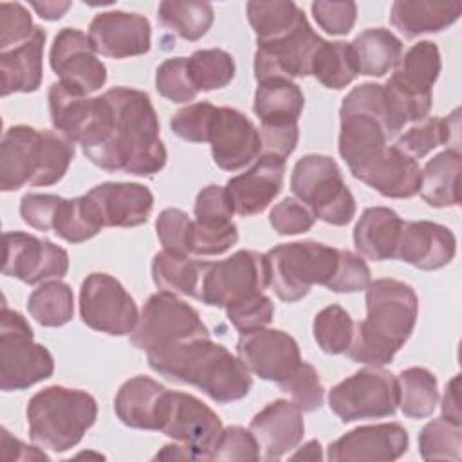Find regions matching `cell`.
Masks as SVG:
<instances>
[{
	"instance_id": "1",
	"label": "cell",
	"mask_w": 462,
	"mask_h": 462,
	"mask_svg": "<svg viewBox=\"0 0 462 462\" xmlns=\"http://www.w3.org/2000/svg\"><path fill=\"white\" fill-rule=\"evenodd\" d=\"M78 143L105 171L152 177L168 159L150 96L128 87H114L96 97L92 121Z\"/></svg>"
},
{
	"instance_id": "2",
	"label": "cell",
	"mask_w": 462,
	"mask_h": 462,
	"mask_svg": "<svg viewBox=\"0 0 462 462\" xmlns=\"http://www.w3.org/2000/svg\"><path fill=\"white\" fill-rule=\"evenodd\" d=\"M146 357L159 375L191 384L218 404L244 399L253 386L251 372L242 359L209 336L150 350Z\"/></svg>"
},
{
	"instance_id": "3",
	"label": "cell",
	"mask_w": 462,
	"mask_h": 462,
	"mask_svg": "<svg viewBox=\"0 0 462 462\" xmlns=\"http://www.w3.org/2000/svg\"><path fill=\"white\" fill-rule=\"evenodd\" d=\"M366 318L354 325L346 356L368 366H384L410 339L419 314L415 291L395 278H379L365 289Z\"/></svg>"
},
{
	"instance_id": "4",
	"label": "cell",
	"mask_w": 462,
	"mask_h": 462,
	"mask_svg": "<svg viewBox=\"0 0 462 462\" xmlns=\"http://www.w3.org/2000/svg\"><path fill=\"white\" fill-rule=\"evenodd\" d=\"M74 159V143L58 132L16 125L0 143V189L51 186L61 180Z\"/></svg>"
},
{
	"instance_id": "5",
	"label": "cell",
	"mask_w": 462,
	"mask_h": 462,
	"mask_svg": "<svg viewBox=\"0 0 462 462\" xmlns=\"http://www.w3.org/2000/svg\"><path fill=\"white\" fill-rule=\"evenodd\" d=\"M97 419L96 399L79 388L61 384L36 392L27 404L31 440L54 453L74 448Z\"/></svg>"
},
{
	"instance_id": "6",
	"label": "cell",
	"mask_w": 462,
	"mask_h": 462,
	"mask_svg": "<svg viewBox=\"0 0 462 462\" xmlns=\"http://www.w3.org/2000/svg\"><path fill=\"white\" fill-rule=\"evenodd\" d=\"M339 123L337 150L352 173L381 153L393 137L383 85L368 81L354 87L343 97Z\"/></svg>"
},
{
	"instance_id": "7",
	"label": "cell",
	"mask_w": 462,
	"mask_h": 462,
	"mask_svg": "<svg viewBox=\"0 0 462 462\" xmlns=\"http://www.w3.org/2000/svg\"><path fill=\"white\" fill-rule=\"evenodd\" d=\"M337 253L339 249L316 240L280 244L265 253L269 287L282 301H300L312 285H327L332 280Z\"/></svg>"
},
{
	"instance_id": "8",
	"label": "cell",
	"mask_w": 462,
	"mask_h": 462,
	"mask_svg": "<svg viewBox=\"0 0 462 462\" xmlns=\"http://www.w3.org/2000/svg\"><path fill=\"white\" fill-rule=\"evenodd\" d=\"M291 189L325 224L346 226L356 215V199L343 180L341 168L328 155L309 153L298 159Z\"/></svg>"
},
{
	"instance_id": "9",
	"label": "cell",
	"mask_w": 462,
	"mask_h": 462,
	"mask_svg": "<svg viewBox=\"0 0 462 462\" xmlns=\"http://www.w3.org/2000/svg\"><path fill=\"white\" fill-rule=\"evenodd\" d=\"M32 337L29 321L4 301L0 312V388L4 392L25 390L52 375V354Z\"/></svg>"
},
{
	"instance_id": "10",
	"label": "cell",
	"mask_w": 462,
	"mask_h": 462,
	"mask_svg": "<svg viewBox=\"0 0 462 462\" xmlns=\"http://www.w3.org/2000/svg\"><path fill=\"white\" fill-rule=\"evenodd\" d=\"M305 106L301 88L285 78L260 81L253 110L260 119L262 150L287 159L298 144V119Z\"/></svg>"
},
{
	"instance_id": "11",
	"label": "cell",
	"mask_w": 462,
	"mask_h": 462,
	"mask_svg": "<svg viewBox=\"0 0 462 462\" xmlns=\"http://www.w3.org/2000/svg\"><path fill=\"white\" fill-rule=\"evenodd\" d=\"M128 336L137 350L150 352L179 341L208 337L209 330L191 305L173 292L159 291L146 300Z\"/></svg>"
},
{
	"instance_id": "12",
	"label": "cell",
	"mask_w": 462,
	"mask_h": 462,
	"mask_svg": "<svg viewBox=\"0 0 462 462\" xmlns=\"http://www.w3.org/2000/svg\"><path fill=\"white\" fill-rule=\"evenodd\" d=\"M328 406L341 422L392 417L399 406L397 377L379 366H366L328 392Z\"/></svg>"
},
{
	"instance_id": "13",
	"label": "cell",
	"mask_w": 462,
	"mask_h": 462,
	"mask_svg": "<svg viewBox=\"0 0 462 462\" xmlns=\"http://www.w3.org/2000/svg\"><path fill=\"white\" fill-rule=\"evenodd\" d=\"M269 287V267L265 254L240 249L220 262H206L195 300L226 309L227 305L263 292Z\"/></svg>"
},
{
	"instance_id": "14",
	"label": "cell",
	"mask_w": 462,
	"mask_h": 462,
	"mask_svg": "<svg viewBox=\"0 0 462 462\" xmlns=\"http://www.w3.org/2000/svg\"><path fill=\"white\" fill-rule=\"evenodd\" d=\"M79 316L92 330L108 336H126L139 319L135 300L123 283L106 274H88L79 289Z\"/></svg>"
},
{
	"instance_id": "15",
	"label": "cell",
	"mask_w": 462,
	"mask_h": 462,
	"mask_svg": "<svg viewBox=\"0 0 462 462\" xmlns=\"http://www.w3.org/2000/svg\"><path fill=\"white\" fill-rule=\"evenodd\" d=\"M159 431L182 444L193 460H211L222 420L195 395L168 390Z\"/></svg>"
},
{
	"instance_id": "16",
	"label": "cell",
	"mask_w": 462,
	"mask_h": 462,
	"mask_svg": "<svg viewBox=\"0 0 462 462\" xmlns=\"http://www.w3.org/2000/svg\"><path fill=\"white\" fill-rule=\"evenodd\" d=\"M323 43V38L314 32L307 16L287 34L262 42L254 52V78L265 81L273 78H305L310 76V63Z\"/></svg>"
},
{
	"instance_id": "17",
	"label": "cell",
	"mask_w": 462,
	"mask_h": 462,
	"mask_svg": "<svg viewBox=\"0 0 462 462\" xmlns=\"http://www.w3.org/2000/svg\"><path fill=\"white\" fill-rule=\"evenodd\" d=\"M69 271V253L51 240L22 231L4 233L2 273L34 285L45 280H60Z\"/></svg>"
},
{
	"instance_id": "18",
	"label": "cell",
	"mask_w": 462,
	"mask_h": 462,
	"mask_svg": "<svg viewBox=\"0 0 462 462\" xmlns=\"http://www.w3.org/2000/svg\"><path fill=\"white\" fill-rule=\"evenodd\" d=\"M96 54L88 34L63 27L54 36L49 63L61 83L88 96L106 81V67Z\"/></svg>"
},
{
	"instance_id": "19",
	"label": "cell",
	"mask_w": 462,
	"mask_h": 462,
	"mask_svg": "<svg viewBox=\"0 0 462 462\" xmlns=\"http://www.w3.org/2000/svg\"><path fill=\"white\" fill-rule=\"evenodd\" d=\"M236 356L251 374L274 383L285 379L301 363L296 339L278 328H258L240 334Z\"/></svg>"
},
{
	"instance_id": "20",
	"label": "cell",
	"mask_w": 462,
	"mask_h": 462,
	"mask_svg": "<svg viewBox=\"0 0 462 462\" xmlns=\"http://www.w3.org/2000/svg\"><path fill=\"white\" fill-rule=\"evenodd\" d=\"M208 143L215 164L226 171L242 170L262 152L260 130L245 114L229 106H217Z\"/></svg>"
},
{
	"instance_id": "21",
	"label": "cell",
	"mask_w": 462,
	"mask_h": 462,
	"mask_svg": "<svg viewBox=\"0 0 462 462\" xmlns=\"http://www.w3.org/2000/svg\"><path fill=\"white\" fill-rule=\"evenodd\" d=\"M88 38L97 54L123 60L150 51L152 25L150 20L139 13L105 11L92 18Z\"/></svg>"
},
{
	"instance_id": "22",
	"label": "cell",
	"mask_w": 462,
	"mask_h": 462,
	"mask_svg": "<svg viewBox=\"0 0 462 462\" xmlns=\"http://www.w3.org/2000/svg\"><path fill=\"white\" fill-rule=\"evenodd\" d=\"M408 442V431L399 422L368 424L330 442L327 458L332 462L397 460L406 453Z\"/></svg>"
},
{
	"instance_id": "23",
	"label": "cell",
	"mask_w": 462,
	"mask_h": 462,
	"mask_svg": "<svg viewBox=\"0 0 462 462\" xmlns=\"http://www.w3.org/2000/svg\"><path fill=\"white\" fill-rule=\"evenodd\" d=\"M285 159L274 153H262L244 173L231 177L226 191L233 202L235 213L253 217L262 213L282 191Z\"/></svg>"
},
{
	"instance_id": "24",
	"label": "cell",
	"mask_w": 462,
	"mask_h": 462,
	"mask_svg": "<svg viewBox=\"0 0 462 462\" xmlns=\"http://www.w3.org/2000/svg\"><path fill=\"white\" fill-rule=\"evenodd\" d=\"M457 253L453 231L430 220L402 222L393 258L410 263L420 271L446 267Z\"/></svg>"
},
{
	"instance_id": "25",
	"label": "cell",
	"mask_w": 462,
	"mask_h": 462,
	"mask_svg": "<svg viewBox=\"0 0 462 462\" xmlns=\"http://www.w3.org/2000/svg\"><path fill=\"white\" fill-rule=\"evenodd\" d=\"M262 460H280L298 448L303 439L305 424L301 410L287 399H276L265 404L249 422Z\"/></svg>"
},
{
	"instance_id": "26",
	"label": "cell",
	"mask_w": 462,
	"mask_h": 462,
	"mask_svg": "<svg viewBox=\"0 0 462 462\" xmlns=\"http://www.w3.org/2000/svg\"><path fill=\"white\" fill-rule=\"evenodd\" d=\"M352 175L388 199H410L420 188V166L399 148L386 146Z\"/></svg>"
},
{
	"instance_id": "27",
	"label": "cell",
	"mask_w": 462,
	"mask_h": 462,
	"mask_svg": "<svg viewBox=\"0 0 462 462\" xmlns=\"http://www.w3.org/2000/svg\"><path fill=\"white\" fill-rule=\"evenodd\" d=\"M105 227H135L148 220L153 209L152 191L139 182H103L87 193Z\"/></svg>"
},
{
	"instance_id": "28",
	"label": "cell",
	"mask_w": 462,
	"mask_h": 462,
	"mask_svg": "<svg viewBox=\"0 0 462 462\" xmlns=\"http://www.w3.org/2000/svg\"><path fill=\"white\" fill-rule=\"evenodd\" d=\"M168 390L146 375H135L121 384L114 399L117 419L134 430H161Z\"/></svg>"
},
{
	"instance_id": "29",
	"label": "cell",
	"mask_w": 462,
	"mask_h": 462,
	"mask_svg": "<svg viewBox=\"0 0 462 462\" xmlns=\"http://www.w3.org/2000/svg\"><path fill=\"white\" fill-rule=\"evenodd\" d=\"M45 31L36 25L34 32L23 43L0 51L2 96L14 92H36L43 78V45Z\"/></svg>"
},
{
	"instance_id": "30",
	"label": "cell",
	"mask_w": 462,
	"mask_h": 462,
	"mask_svg": "<svg viewBox=\"0 0 462 462\" xmlns=\"http://www.w3.org/2000/svg\"><path fill=\"white\" fill-rule=\"evenodd\" d=\"M462 14L460 0H395L390 23L406 38L440 32Z\"/></svg>"
},
{
	"instance_id": "31",
	"label": "cell",
	"mask_w": 462,
	"mask_h": 462,
	"mask_svg": "<svg viewBox=\"0 0 462 462\" xmlns=\"http://www.w3.org/2000/svg\"><path fill=\"white\" fill-rule=\"evenodd\" d=\"M402 222L404 220L386 206L366 208L354 227V245L359 256L374 262L393 258Z\"/></svg>"
},
{
	"instance_id": "32",
	"label": "cell",
	"mask_w": 462,
	"mask_h": 462,
	"mask_svg": "<svg viewBox=\"0 0 462 462\" xmlns=\"http://www.w3.org/2000/svg\"><path fill=\"white\" fill-rule=\"evenodd\" d=\"M440 51L437 43L422 40L411 45L393 67L390 81L415 97H433L431 88L440 74Z\"/></svg>"
},
{
	"instance_id": "33",
	"label": "cell",
	"mask_w": 462,
	"mask_h": 462,
	"mask_svg": "<svg viewBox=\"0 0 462 462\" xmlns=\"http://www.w3.org/2000/svg\"><path fill=\"white\" fill-rule=\"evenodd\" d=\"M460 150L448 148L433 155L420 170L419 193L431 208H455L460 204Z\"/></svg>"
},
{
	"instance_id": "34",
	"label": "cell",
	"mask_w": 462,
	"mask_h": 462,
	"mask_svg": "<svg viewBox=\"0 0 462 462\" xmlns=\"http://www.w3.org/2000/svg\"><path fill=\"white\" fill-rule=\"evenodd\" d=\"M49 114L54 130L72 143H78L92 121L96 97L56 81L49 87Z\"/></svg>"
},
{
	"instance_id": "35",
	"label": "cell",
	"mask_w": 462,
	"mask_h": 462,
	"mask_svg": "<svg viewBox=\"0 0 462 462\" xmlns=\"http://www.w3.org/2000/svg\"><path fill=\"white\" fill-rule=\"evenodd\" d=\"M350 47L356 56L357 72L363 76L383 78L390 72L402 54V42L388 29L374 27L359 32Z\"/></svg>"
},
{
	"instance_id": "36",
	"label": "cell",
	"mask_w": 462,
	"mask_h": 462,
	"mask_svg": "<svg viewBox=\"0 0 462 462\" xmlns=\"http://www.w3.org/2000/svg\"><path fill=\"white\" fill-rule=\"evenodd\" d=\"M460 110H453L448 117H424L411 128H408L397 141L395 148H399L408 157L419 161L426 157L430 152L442 144L455 143L458 148V128H460Z\"/></svg>"
},
{
	"instance_id": "37",
	"label": "cell",
	"mask_w": 462,
	"mask_h": 462,
	"mask_svg": "<svg viewBox=\"0 0 462 462\" xmlns=\"http://www.w3.org/2000/svg\"><path fill=\"white\" fill-rule=\"evenodd\" d=\"M204 263L206 262L202 260H193L191 256L173 254L162 249L152 260V278L161 291L195 298Z\"/></svg>"
},
{
	"instance_id": "38",
	"label": "cell",
	"mask_w": 462,
	"mask_h": 462,
	"mask_svg": "<svg viewBox=\"0 0 462 462\" xmlns=\"http://www.w3.org/2000/svg\"><path fill=\"white\" fill-rule=\"evenodd\" d=\"M103 227L105 224L94 200L88 195H81L61 199L52 231L70 244H81L96 236Z\"/></svg>"
},
{
	"instance_id": "39",
	"label": "cell",
	"mask_w": 462,
	"mask_h": 462,
	"mask_svg": "<svg viewBox=\"0 0 462 462\" xmlns=\"http://www.w3.org/2000/svg\"><path fill=\"white\" fill-rule=\"evenodd\" d=\"M157 18L162 27L182 40L197 42L211 29L215 13L208 2L164 0L157 7Z\"/></svg>"
},
{
	"instance_id": "40",
	"label": "cell",
	"mask_w": 462,
	"mask_h": 462,
	"mask_svg": "<svg viewBox=\"0 0 462 462\" xmlns=\"http://www.w3.org/2000/svg\"><path fill=\"white\" fill-rule=\"evenodd\" d=\"M357 74V63L350 43L323 40L312 58L310 76L327 88L341 90L350 85Z\"/></svg>"
},
{
	"instance_id": "41",
	"label": "cell",
	"mask_w": 462,
	"mask_h": 462,
	"mask_svg": "<svg viewBox=\"0 0 462 462\" xmlns=\"http://www.w3.org/2000/svg\"><path fill=\"white\" fill-rule=\"evenodd\" d=\"M399 408L410 419H424L439 402L437 377L422 366H410L397 375Z\"/></svg>"
},
{
	"instance_id": "42",
	"label": "cell",
	"mask_w": 462,
	"mask_h": 462,
	"mask_svg": "<svg viewBox=\"0 0 462 462\" xmlns=\"http://www.w3.org/2000/svg\"><path fill=\"white\" fill-rule=\"evenodd\" d=\"M31 318L42 327H61L74 316V294L69 283L60 280L43 282L27 298Z\"/></svg>"
},
{
	"instance_id": "43",
	"label": "cell",
	"mask_w": 462,
	"mask_h": 462,
	"mask_svg": "<svg viewBox=\"0 0 462 462\" xmlns=\"http://www.w3.org/2000/svg\"><path fill=\"white\" fill-rule=\"evenodd\" d=\"M247 20L256 34V43L276 40L292 31L305 13L294 2H247Z\"/></svg>"
},
{
	"instance_id": "44",
	"label": "cell",
	"mask_w": 462,
	"mask_h": 462,
	"mask_svg": "<svg viewBox=\"0 0 462 462\" xmlns=\"http://www.w3.org/2000/svg\"><path fill=\"white\" fill-rule=\"evenodd\" d=\"M188 72L197 92H211L231 83L236 65L224 49H199L188 58Z\"/></svg>"
},
{
	"instance_id": "45",
	"label": "cell",
	"mask_w": 462,
	"mask_h": 462,
	"mask_svg": "<svg viewBox=\"0 0 462 462\" xmlns=\"http://www.w3.org/2000/svg\"><path fill=\"white\" fill-rule=\"evenodd\" d=\"M419 453L424 460H460L462 424L446 417L430 420L419 433Z\"/></svg>"
},
{
	"instance_id": "46",
	"label": "cell",
	"mask_w": 462,
	"mask_h": 462,
	"mask_svg": "<svg viewBox=\"0 0 462 462\" xmlns=\"http://www.w3.org/2000/svg\"><path fill=\"white\" fill-rule=\"evenodd\" d=\"M354 319L341 305H328L314 316L312 334L318 346L330 356L345 354L354 336Z\"/></svg>"
},
{
	"instance_id": "47",
	"label": "cell",
	"mask_w": 462,
	"mask_h": 462,
	"mask_svg": "<svg viewBox=\"0 0 462 462\" xmlns=\"http://www.w3.org/2000/svg\"><path fill=\"white\" fill-rule=\"evenodd\" d=\"M280 390L291 395L292 402L301 411H314L321 408L325 388L316 368L309 363H300L285 379L278 383Z\"/></svg>"
},
{
	"instance_id": "48",
	"label": "cell",
	"mask_w": 462,
	"mask_h": 462,
	"mask_svg": "<svg viewBox=\"0 0 462 462\" xmlns=\"http://www.w3.org/2000/svg\"><path fill=\"white\" fill-rule=\"evenodd\" d=\"M155 88L162 97L173 103L193 101L199 92L188 72V58L177 56L164 60L155 70Z\"/></svg>"
},
{
	"instance_id": "49",
	"label": "cell",
	"mask_w": 462,
	"mask_h": 462,
	"mask_svg": "<svg viewBox=\"0 0 462 462\" xmlns=\"http://www.w3.org/2000/svg\"><path fill=\"white\" fill-rule=\"evenodd\" d=\"M217 106L208 101L191 103L173 114L170 119L171 132L188 143H208Z\"/></svg>"
},
{
	"instance_id": "50",
	"label": "cell",
	"mask_w": 462,
	"mask_h": 462,
	"mask_svg": "<svg viewBox=\"0 0 462 462\" xmlns=\"http://www.w3.org/2000/svg\"><path fill=\"white\" fill-rule=\"evenodd\" d=\"M273 314L274 303L263 292L251 294L226 307L227 319L240 334L265 328L273 321Z\"/></svg>"
},
{
	"instance_id": "51",
	"label": "cell",
	"mask_w": 462,
	"mask_h": 462,
	"mask_svg": "<svg viewBox=\"0 0 462 462\" xmlns=\"http://www.w3.org/2000/svg\"><path fill=\"white\" fill-rule=\"evenodd\" d=\"M238 242V227L229 222L224 226H208L193 220L189 231V254L217 256Z\"/></svg>"
},
{
	"instance_id": "52",
	"label": "cell",
	"mask_w": 462,
	"mask_h": 462,
	"mask_svg": "<svg viewBox=\"0 0 462 462\" xmlns=\"http://www.w3.org/2000/svg\"><path fill=\"white\" fill-rule=\"evenodd\" d=\"M193 220L188 217L186 211L179 208H166L159 213L155 220L157 238L164 251L173 254L189 256V231Z\"/></svg>"
},
{
	"instance_id": "53",
	"label": "cell",
	"mask_w": 462,
	"mask_h": 462,
	"mask_svg": "<svg viewBox=\"0 0 462 462\" xmlns=\"http://www.w3.org/2000/svg\"><path fill=\"white\" fill-rule=\"evenodd\" d=\"M211 460L254 462L260 460V448L251 430L242 426H227L220 431Z\"/></svg>"
},
{
	"instance_id": "54",
	"label": "cell",
	"mask_w": 462,
	"mask_h": 462,
	"mask_svg": "<svg viewBox=\"0 0 462 462\" xmlns=\"http://www.w3.org/2000/svg\"><path fill=\"white\" fill-rule=\"evenodd\" d=\"M372 282V273L363 256L339 249L337 253V267L332 280L325 285L332 292H359L368 287Z\"/></svg>"
},
{
	"instance_id": "55",
	"label": "cell",
	"mask_w": 462,
	"mask_h": 462,
	"mask_svg": "<svg viewBox=\"0 0 462 462\" xmlns=\"http://www.w3.org/2000/svg\"><path fill=\"white\" fill-rule=\"evenodd\" d=\"M195 220L208 226H224L233 222L235 208L226 188L209 184L202 188L195 199Z\"/></svg>"
},
{
	"instance_id": "56",
	"label": "cell",
	"mask_w": 462,
	"mask_h": 462,
	"mask_svg": "<svg viewBox=\"0 0 462 462\" xmlns=\"http://www.w3.org/2000/svg\"><path fill=\"white\" fill-rule=\"evenodd\" d=\"M36 25L29 11L18 2L0 4V51L13 49L31 38Z\"/></svg>"
},
{
	"instance_id": "57",
	"label": "cell",
	"mask_w": 462,
	"mask_h": 462,
	"mask_svg": "<svg viewBox=\"0 0 462 462\" xmlns=\"http://www.w3.org/2000/svg\"><path fill=\"white\" fill-rule=\"evenodd\" d=\"M316 23L332 36L348 34L357 18V5L356 2H330V0H318L310 5Z\"/></svg>"
},
{
	"instance_id": "58",
	"label": "cell",
	"mask_w": 462,
	"mask_h": 462,
	"mask_svg": "<svg viewBox=\"0 0 462 462\" xmlns=\"http://www.w3.org/2000/svg\"><path fill=\"white\" fill-rule=\"evenodd\" d=\"M316 217L296 199H283L269 213V224L278 235H300L312 229Z\"/></svg>"
},
{
	"instance_id": "59",
	"label": "cell",
	"mask_w": 462,
	"mask_h": 462,
	"mask_svg": "<svg viewBox=\"0 0 462 462\" xmlns=\"http://www.w3.org/2000/svg\"><path fill=\"white\" fill-rule=\"evenodd\" d=\"M61 197L51 193H27L20 200L22 220L38 231H52Z\"/></svg>"
},
{
	"instance_id": "60",
	"label": "cell",
	"mask_w": 462,
	"mask_h": 462,
	"mask_svg": "<svg viewBox=\"0 0 462 462\" xmlns=\"http://www.w3.org/2000/svg\"><path fill=\"white\" fill-rule=\"evenodd\" d=\"M0 446H2V458L5 460H49V457L43 451L11 437V433L5 428H2Z\"/></svg>"
},
{
	"instance_id": "61",
	"label": "cell",
	"mask_w": 462,
	"mask_h": 462,
	"mask_svg": "<svg viewBox=\"0 0 462 462\" xmlns=\"http://www.w3.org/2000/svg\"><path fill=\"white\" fill-rule=\"evenodd\" d=\"M442 417L453 420V422H460V406H458V375H455L444 388V395H442Z\"/></svg>"
},
{
	"instance_id": "62",
	"label": "cell",
	"mask_w": 462,
	"mask_h": 462,
	"mask_svg": "<svg viewBox=\"0 0 462 462\" xmlns=\"http://www.w3.org/2000/svg\"><path fill=\"white\" fill-rule=\"evenodd\" d=\"M70 2H61V0H47V2H31V7L38 13L40 18L54 22L60 20L69 9H70Z\"/></svg>"
},
{
	"instance_id": "63",
	"label": "cell",
	"mask_w": 462,
	"mask_h": 462,
	"mask_svg": "<svg viewBox=\"0 0 462 462\" xmlns=\"http://www.w3.org/2000/svg\"><path fill=\"white\" fill-rule=\"evenodd\" d=\"M321 458H323L321 444H319V440H316V439L305 442L301 448H298V449L291 455V460H321Z\"/></svg>"
},
{
	"instance_id": "64",
	"label": "cell",
	"mask_w": 462,
	"mask_h": 462,
	"mask_svg": "<svg viewBox=\"0 0 462 462\" xmlns=\"http://www.w3.org/2000/svg\"><path fill=\"white\" fill-rule=\"evenodd\" d=\"M153 458H161V460H175V458H180V460H193L191 453L182 446V444H166Z\"/></svg>"
}]
</instances>
